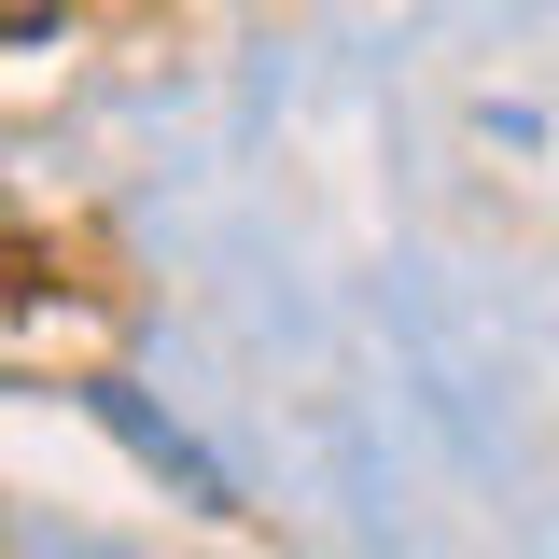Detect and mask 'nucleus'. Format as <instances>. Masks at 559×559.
<instances>
[{
    "label": "nucleus",
    "instance_id": "1",
    "mask_svg": "<svg viewBox=\"0 0 559 559\" xmlns=\"http://www.w3.org/2000/svg\"><path fill=\"white\" fill-rule=\"evenodd\" d=\"M43 14H57V0H0V28H43Z\"/></svg>",
    "mask_w": 559,
    "mask_h": 559
}]
</instances>
